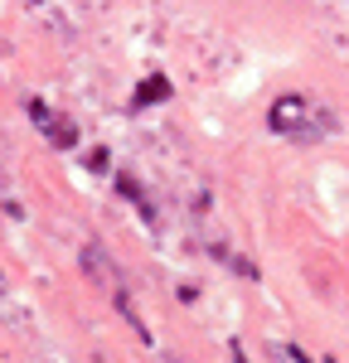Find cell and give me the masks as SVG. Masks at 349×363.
<instances>
[{
    "mask_svg": "<svg viewBox=\"0 0 349 363\" xmlns=\"http://www.w3.org/2000/svg\"><path fill=\"white\" fill-rule=\"evenodd\" d=\"M267 126H272L277 136H291V140H320V136H330V131L340 126V116L330 112V107H320V102H311L306 92H287V97L272 102Z\"/></svg>",
    "mask_w": 349,
    "mask_h": 363,
    "instance_id": "1",
    "label": "cell"
},
{
    "mask_svg": "<svg viewBox=\"0 0 349 363\" xmlns=\"http://www.w3.org/2000/svg\"><path fill=\"white\" fill-rule=\"evenodd\" d=\"M29 116H34V126L44 131V140H49V145H58V150H68V145L78 140V126H73L63 112H49L39 97H29Z\"/></svg>",
    "mask_w": 349,
    "mask_h": 363,
    "instance_id": "2",
    "label": "cell"
},
{
    "mask_svg": "<svg viewBox=\"0 0 349 363\" xmlns=\"http://www.w3.org/2000/svg\"><path fill=\"white\" fill-rule=\"evenodd\" d=\"M174 87H170V78L165 73H150V78H141V87L131 92V107H155V102H165Z\"/></svg>",
    "mask_w": 349,
    "mask_h": 363,
    "instance_id": "3",
    "label": "cell"
}]
</instances>
